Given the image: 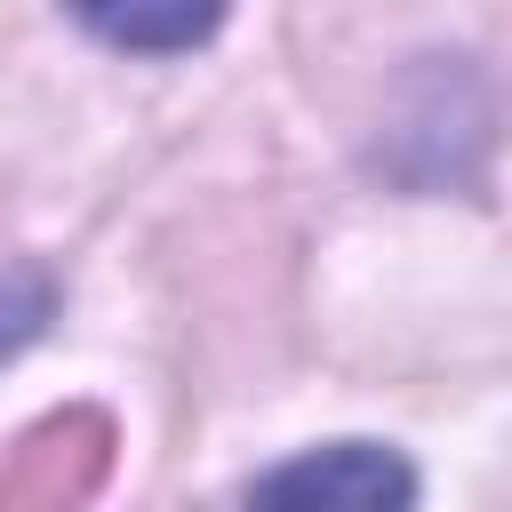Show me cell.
<instances>
[{
  "label": "cell",
  "mask_w": 512,
  "mask_h": 512,
  "mask_svg": "<svg viewBox=\"0 0 512 512\" xmlns=\"http://www.w3.org/2000/svg\"><path fill=\"white\" fill-rule=\"evenodd\" d=\"M408 504H416V472L376 440H336V448L288 456L248 496V512H408Z\"/></svg>",
  "instance_id": "6da1fadb"
},
{
  "label": "cell",
  "mask_w": 512,
  "mask_h": 512,
  "mask_svg": "<svg viewBox=\"0 0 512 512\" xmlns=\"http://www.w3.org/2000/svg\"><path fill=\"white\" fill-rule=\"evenodd\" d=\"M104 48H136V56H176L200 48L224 24V0H64Z\"/></svg>",
  "instance_id": "7a4b0ae2"
}]
</instances>
